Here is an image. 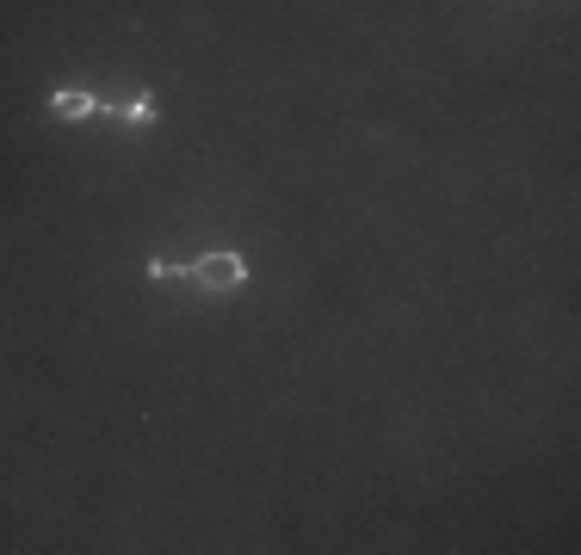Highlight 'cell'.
Returning <instances> with one entry per match:
<instances>
[{
    "mask_svg": "<svg viewBox=\"0 0 581 555\" xmlns=\"http://www.w3.org/2000/svg\"><path fill=\"white\" fill-rule=\"evenodd\" d=\"M186 278H192V284H205L211 296H229V291L248 284V260L229 253V247H217V253H198V260L186 265Z\"/></svg>",
    "mask_w": 581,
    "mask_h": 555,
    "instance_id": "obj_1",
    "label": "cell"
},
{
    "mask_svg": "<svg viewBox=\"0 0 581 555\" xmlns=\"http://www.w3.org/2000/svg\"><path fill=\"white\" fill-rule=\"evenodd\" d=\"M50 118H63V123L99 118V92H87V87H56V92H50Z\"/></svg>",
    "mask_w": 581,
    "mask_h": 555,
    "instance_id": "obj_2",
    "label": "cell"
},
{
    "mask_svg": "<svg viewBox=\"0 0 581 555\" xmlns=\"http://www.w3.org/2000/svg\"><path fill=\"white\" fill-rule=\"evenodd\" d=\"M99 111H111V118H125V123H155V99H149V92H118V99H99Z\"/></svg>",
    "mask_w": 581,
    "mask_h": 555,
    "instance_id": "obj_3",
    "label": "cell"
},
{
    "mask_svg": "<svg viewBox=\"0 0 581 555\" xmlns=\"http://www.w3.org/2000/svg\"><path fill=\"white\" fill-rule=\"evenodd\" d=\"M149 278H155V284H180V278H186V265H173V260H149Z\"/></svg>",
    "mask_w": 581,
    "mask_h": 555,
    "instance_id": "obj_4",
    "label": "cell"
}]
</instances>
